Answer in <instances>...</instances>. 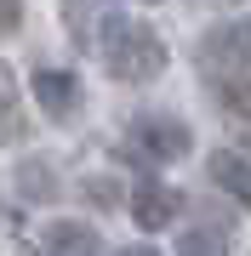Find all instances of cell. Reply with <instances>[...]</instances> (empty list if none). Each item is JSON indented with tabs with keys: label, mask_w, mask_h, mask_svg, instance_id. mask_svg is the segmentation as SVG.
<instances>
[{
	"label": "cell",
	"mask_w": 251,
	"mask_h": 256,
	"mask_svg": "<svg viewBox=\"0 0 251 256\" xmlns=\"http://www.w3.org/2000/svg\"><path fill=\"white\" fill-rule=\"evenodd\" d=\"M97 57H103V68H109L114 80H126V86H149V80H160V68H166V40H160L154 28L120 18L109 34H103Z\"/></svg>",
	"instance_id": "obj_1"
},
{
	"label": "cell",
	"mask_w": 251,
	"mask_h": 256,
	"mask_svg": "<svg viewBox=\"0 0 251 256\" xmlns=\"http://www.w3.org/2000/svg\"><path fill=\"white\" fill-rule=\"evenodd\" d=\"M194 63H200L205 80H217V86L240 80V68L251 63V18L211 23V28L200 34V46H194Z\"/></svg>",
	"instance_id": "obj_2"
},
{
	"label": "cell",
	"mask_w": 251,
	"mask_h": 256,
	"mask_svg": "<svg viewBox=\"0 0 251 256\" xmlns=\"http://www.w3.org/2000/svg\"><path fill=\"white\" fill-rule=\"evenodd\" d=\"M126 142H131V154L166 165V160H183L188 148H194V131H188L177 114H137V120H131V137H126Z\"/></svg>",
	"instance_id": "obj_3"
},
{
	"label": "cell",
	"mask_w": 251,
	"mask_h": 256,
	"mask_svg": "<svg viewBox=\"0 0 251 256\" xmlns=\"http://www.w3.org/2000/svg\"><path fill=\"white\" fill-rule=\"evenodd\" d=\"M177 210H183V200L160 182V176H143L137 188H131V222H137L143 234H160L177 222Z\"/></svg>",
	"instance_id": "obj_4"
},
{
	"label": "cell",
	"mask_w": 251,
	"mask_h": 256,
	"mask_svg": "<svg viewBox=\"0 0 251 256\" xmlns=\"http://www.w3.org/2000/svg\"><path fill=\"white\" fill-rule=\"evenodd\" d=\"M63 18H69V34H75V46L97 57L103 34L120 23V12H114L109 0H69V6H63Z\"/></svg>",
	"instance_id": "obj_5"
},
{
	"label": "cell",
	"mask_w": 251,
	"mask_h": 256,
	"mask_svg": "<svg viewBox=\"0 0 251 256\" xmlns=\"http://www.w3.org/2000/svg\"><path fill=\"white\" fill-rule=\"evenodd\" d=\"M29 86H35V102H40L52 120H69V114L80 108V80H75L69 68H40Z\"/></svg>",
	"instance_id": "obj_6"
},
{
	"label": "cell",
	"mask_w": 251,
	"mask_h": 256,
	"mask_svg": "<svg viewBox=\"0 0 251 256\" xmlns=\"http://www.w3.org/2000/svg\"><path fill=\"white\" fill-rule=\"evenodd\" d=\"M205 171H211V182L228 194V200H240L251 210V160L245 154H234V148H217L211 160H205Z\"/></svg>",
	"instance_id": "obj_7"
},
{
	"label": "cell",
	"mask_w": 251,
	"mask_h": 256,
	"mask_svg": "<svg viewBox=\"0 0 251 256\" xmlns=\"http://www.w3.org/2000/svg\"><path fill=\"white\" fill-rule=\"evenodd\" d=\"M97 228H86V222H57L46 234V250L40 256H97Z\"/></svg>",
	"instance_id": "obj_8"
},
{
	"label": "cell",
	"mask_w": 251,
	"mask_h": 256,
	"mask_svg": "<svg viewBox=\"0 0 251 256\" xmlns=\"http://www.w3.org/2000/svg\"><path fill=\"white\" fill-rule=\"evenodd\" d=\"M18 188H23V200H57V176H52V165L46 160H23V171H18Z\"/></svg>",
	"instance_id": "obj_9"
},
{
	"label": "cell",
	"mask_w": 251,
	"mask_h": 256,
	"mask_svg": "<svg viewBox=\"0 0 251 256\" xmlns=\"http://www.w3.org/2000/svg\"><path fill=\"white\" fill-rule=\"evenodd\" d=\"M177 256H228V245H223L217 228H188L177 239Z\"/></svg>",
	"instance_id": "obj_10"
},
{
	"label": "cell",
	"mask_w": 251,
	"mask_h": 256,
	"mask_svg": "<svg viewBox=\"0 0 251 256\" xmlns=\"http://www.w3.org/2000/svg\"><path fill=\"white\" fill-rule=\"evenodd\" d=\"M228 108L251 120V80H228Z\"/></svg>",
	"instance_id": "obj_11"
},
{
	"label": "cell",
	"mask_w": 251,
	"mask_h": 256,
	"mask_svg": "<svg viewBox=\"0 0 251 256\" xmlns=\"http://www.w3.org/2000/svg\"><path fill=\"white\" fill-rule=\"evenodd\" d=\"M18 18H23V0H0V34H12Z\"/></svg>",
	"instance_id": "obj_12"
},
{
	"label": "cell",
	"mask_w": 251,
	"mask_h": 256,
	"mask_svg": "<svg viewBox=\"0 0 251 256\" xmlns=\"http://www.w3.org/2000/svg\"><path fill=\"white\" fill-rule=\"evenodd\" d=\"M120 256H160V250H149V245H126Z\"/></svg>",
	"instance_id": "obj_13"
}]
</instances>
